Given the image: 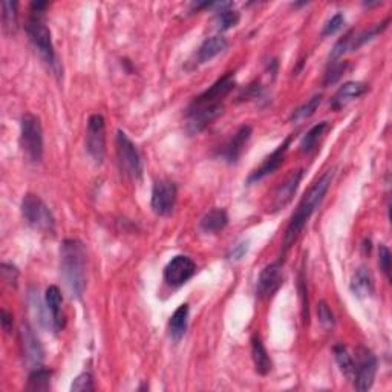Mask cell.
<instances>
[{
  "label": "cell",
  "mask_w": 392,
  "mask_h": 392,
  "mask_svg": "<svg viewBox=\"0 0 392 392\" xmlns=\"http://www.w3.org/2000/svg\"><path fill=\"white\" fill-rule=\"evenodd\" d=\"M19 335H20V345H22V351L28 365L32 366V369L41 366V363H43L45 359V351L32 328L28 324H22L20 325Z\"/></svg>",
  "instance_id": "7c38bea8"
},
{
  "label": "cell",
  "mask_w": 392,
  "mask_h": 392,
  "mask_svg": "<svg viewBox=\"0 0 392 392\" xmlns=\"http://www.w3.org/2000/svg\"><path fill=\"white\" fill-rule=\"evenodd\" d=\"M299 288H300V296H302V310H304V319H308V294L305 290V281H304V275L300 273L299 276Z\"/></svg>",
  "instance_id": "f35d334b"
},
{
  "label": "cell",
  "mask_w": 392,
  "mask_h": 392,
  "mask_svg": "<svg viewBox=\"0 0 392 392\" xmlns=\"http://www.w3.org/2000/svg\"><path fill=\"white\" fill-rule=\"evenodd\" d=\"M22 215L28 226L43 233H54L55 218L43 199L37 195L28 193L22 201Z\"/></svg>",
  "instance_id": "277c9868"
},
{
  "label": "cell",
  "mask_w": 392,
  "mask_h": 392,
  "mask_svg": "<svg viewBox=\"0 0 392 392\" xmlns=\"http://www.w3.org/2000/svg\"><path fill=\"white\" fill-rule=\"evenodd\" d=\"M0 268H2V275H3L5 282L12 285V286H16L17 285V279H19V270L14 267V265L6 264V262H2V265H0Z\"/></svg>",
  "instance_id": "8d00e7d4"
},
{
  "label": "cell",
  "mask_w": 392,
  "mask_h": 392,
  "mask_svg": "<svg viewBox=\"0 0 392 392\" xmlns=\"http://www.w3.org/2000/svg\"><path fill=\"white\" fill-rule=\"evenodd\" d=\"M236 86L235 75L232 72L226 74L218 81H215L204 92L199 94L192 101L190 106H210V104H219L224 97H227Z\"/></svg>",
  "instance_id": "4fadbf2b"
},
{
  "label": "cell",
  "mask_w": 392,
  "mask_h": 392,
  "mask_svg": "<svg viewBox=\"0 0 392 392\" xmlns=\"http://www.w3.org/2000/svg\"><path fill=\"white\" fill-rule=\"evenodd\" d=\"M317 316H319L320 324L324 325L325 328H333L334 326V324H335L334 314H333L331 308L328 306L325 300H320V302L317 304Z\"/></svg>",
  "instance_id": "836d02e7"
},
{
  "label": "cell",
  "mask_w": 392,
  "mask_h": 392,
  "mask_svg": "<svg viewBox=\"0 0 392 392\" xmlns=\"http://www.w3.org/2000/svg\"><path fill=\"white\" fill-rule=\"evenodd\" d=\"M17 2L6 0L2 2V30L6 36H14L19 26V12Z\"/></svg>",
  "instance_id": "d4e9b609"
},
{
  "label": "cell",
  "mask_w": 392,
  "mask_h": 392,
  "mask_svg": "<svg viewBox=\"0 0 392 392\" xmlns=\"http://www.w3.org/2000/svg\"><path fill=\"white\" fill-rule=\"evenodd\" d=\"M320 103H322V95L311 97L305 104H302V106L294 110L291 120L294 123H302V121L308 120V118H310L311 115H314V112L317 110V108L320 106Z\"/></svg>",
  "instance_id": "f546056e"
},
{
  "label": "cell",
  "mask_w": 392,
  "mask_h": 392,
  "mask_svg": "<svg viewBox=\"0 0 392 392\" xmlns=\"http://www.w3.org/2000/svg\"><path fill=\"white\" fill-rule=\"evenodd\" d=\"M196 271V264L188 256L178 255L172 257L164 267V281L172 286L184 285L192 279Z\"/></svg>",
  "instance_id": "8fae6325"
},
{
  "label": "cell",
  "mask_w": 392,
  "mask_h": 392,
  "mask_svg": "<svg viewBox=\"0 0 392 392\" xmlns=\"http://www.w3.org/2000/svg\"><path fill=\"white\" fill-rule=\"evenodd\" d=\"M346 69H348V61H343V63H333L331 68L328 69V72L325 74L324 85H325V86L334 85L335 81H339V80L342 79V75L346 72Z\"/></svg>",
  "instance_id": "1f68e13d"
},
{
  "label": "cell",
  "mask_w": 392,
  "mask_h": 392,
  "mask_svg": "<svg viewBox=\"0 0 392 392\" xmlns=\"http://www.w3.org/2000/svg\"><path fill=\"white\" fill-rule=\"evenodd\" d=\"M227 224H228V216L226 213V210L213 208L199 221V227L202 232L206 233H216L226 228Z\"/></svg>",
  "instance_id": "cb8c5ba5"
},
{
  "label": "cell",
  "mask_w": 392,
  "mask_h": 392,
  "mask_svg": "<svg viewBox=\"0 0 392 392\" xmlns=\"http://www.w3.org/2000/svg\"><path fill=\"white\" fill-rule=\"evenodd\" d=\"M52 373L46 368H34L32 373L28 377V391H48L51 386Z\"/></svg>",
  "instance_id": "4316f807"
},
{
  "label": "cell",
  "mask_w": 392,
  "mask_h": 392,
  "mask_svg": "<svg viewBox=\"0 0 392 392\" xmlns=\"http://www.w3.org/2000/svg\"><path fill=\"white\" fill-rule=\"evenodd\" d=\"M355 371L353 383L355 389L368 391L371 389L377 374V357L368 348H360L355 355Z\"/></svg>",
  "instance_id": "ba28073f"
},
{
  "label": "cell",
  "mask_w": 392,
  "mask_h": 392,
  "mask_svg": "<svg viewBox=\"0 0 392 392\" xmlns=\"http://www.w3.org/2000/svg\"><path fill=\"white\" fill-rule=\"evenodd\" d=\"M178 188L169 179H159L153 184L152 190V210L159 216H169L177 206Z\"/></svg>",
  "instance_id": "9c48e42d"
},
{
  "label": "cell",
  "mask_w": 392,
  "mask_h": 392,
  "mask_svg": "<svg viewBox=\"0 0 392 392\" xmlns=\"http://www.w3.org/2000/svg\"><path fill=\"white\" fill-rule=\"evenodd\" d=\"M45 304L46 310L51 314V325L54 328L55 333H59L65 326V316H63L61 310V293L60 288L55 285H51L46 290L45 294Z\"/></svg>",
  "instance_id": "d6986e66"
},
{
  "label": "cell",
  "mask_w": 392,
  "mask_h": 392,
  "mask_svg": "<svg viewBox=\"0 0 392 392\" xmlns=\"http://www.w3.org/2000/svg\"><path fill=\"white\" fill-rule=\"evenodd\" d=\"M60 271L66 288L81 297L86 286V248L79 239H65L60 247Z\"/></svg>",
  "instance_id": "6da1fadb"
},
{
  "label": "cell",
  "mask_w": 392,
  "mask_h": 392,
  "mask_svg": "<svg viewBox=\"0 0 392 392\" xmlns=\"http://www.w3.org/2000/svg\"><path fill=\"white\" fill-rule=\"evenodd\" d=\"M251 359H253L256 373L261 375H268L273 369V362L270 359V355L265 349L262 339L259 337L257 334L253 335L251 339Z\"/></svg>",
  "instance_id": "7402d4cb"
},
{
  "label": "cell",
  "mask_w": 392,
  "mask_h": 392,
  "mask_svg": "<svg viewBox=\"0 0 392 392\" xmlns=\"http://www.w3.org/2000/svg\"><path fill=\"white\" fill-rule=\"evenodd\" d=\"M20 146L32 163L43 158V130L36 115L26 114L20 120Z\"/></svg>",
  "instance_id": "5b68a950"
},
{
  "label": "cell",
  "mask_w": 392,
  "mask_h": 392,
  "mask_svg": "<svg viewBox=\"0 0 392 392\" xmlns=\"http://www.w3.org/2000/svg\"><path fill=\"white\" fill-rule=\"evenodd\" d=\"M48 3L46 2H32L31 5V16L28 19V22L25 25V30L30 41L34 45V48L37 49L40 57L48 63L52 69L57 68V59H55L54 46H52V39H51V31L45 23L43 12L46 10Z\"/></svg>",
  "instance_id": "3957f363"
},
{
  "label": "cell",
  "mask_w": 392,
  "mask_h": 392,
  "mask_svg": "<svg viewBox=\"0 0 392 392\" xmlns=\"http://www.w3.org/2000/svg\"><path fill=\"white\" fill-rule=\"evenodd\" d=\"M333 353L335 357V362H337V365L340 368V371L343 373V375L346 377L348 380L354 379V371H355V363L353 355L349 354L348 348L345 345H335L333 348Z\"/></svg>",
  "instance_id": "484cf974"
},
{
  "label": "cell",
  "mask_w": 392,
  "mask_h": 392,
  "mask_svg": "<svg viewBox=\"0 0 392 392\" xmlns=\"http://www.w3.org/2000/svg\"><path fill=\"white\" fill-rule=\"evenodd\" d=\"M239 12L233 10V5L228 6V8H224L216 11L215 16V26L218 31H227L230 28L236 26L239 23Z\"/></svg>",
  "instance_id": "f1b7e54d"
},
{
  "label": "cell",
  "mask_w": 392,
  "mask_h": 392,
  "mask_svg": "<svg viewBox=\"0 0 392 392\" xmlns=\"http://www.w3.org/2000/svg\"><path fill=\"white\" fill-rule=\"evenodd\" d=\"M117 157L121 172L130 179H139L143 175L141 155L137 146L130 141V138L123 130L117 132Z\"/></svg>",
  "instance_id": "8992f818"
},
{
  "label": "cell",
  "mask_w": 392,
  "mask_h": 392,
  "mask_svg": "<svg viewBox=\"0 0 392 392\" xmlns=\"http://www.w3.org/2000/svg\"><path fill=\"white\" fill-rule=\"evenodd\" d=\"M326 129H328L326 121H322V123H317L316 126H313V128L304 135L302 141H300V150H302L304 153H310L311 150L316 149L319 139L322 138V135L325 134Z\"/></svg>",
  "instance_id": "83f0119b"
},
{
  "label": "cell",
  "mask_w": 392,
  "mask_h": 392,
  "mask_svg": "<svg viewBox=\"0 0 392 392\" xmlns=\"http://www.w3.org/2000/svg\"><path fill=\"white\" fill-rule=\"evenodd\" d=\"M334 173L333 170L325 172L322 177L314 183L310 190L305 193V196L300 199L296 212L293 213L291 221L286 227V232L284 236V248L285 251L291 247V244L297 239V236L302 232L304 227L306 226L308 219L311 218V215L316 212V208L320 206V202L324 201L328 188L331 186Z\"/></svg>",
  "instance_id": "7a4b0ae2"
},
{
  "label": "cell",
  "mask_w": 392,
  "mask_h": 392,
  "mask_svg": "<svg viewBox=\"0 0 392 392\" xmlns=\"http://www.w3.org/2000/svg\"><path fill=\"white\" fill-rule=\"evenodd\" d=\"M345 23V17H343V14L337 12L334 14V16L328 20L326 25L324 26V31H322V37H328V36H333V34L337 32L340 28Z\"/></svg>",
  "instance_id": "e575fe53"
},
{
  "label": "cell",
  "mask_w": 392,
  "mask_h": 392,
  "mask_svg": "<svg viewBox=\"0 0 392 392\" xmlns=\"http://www.w3.org/2000/svg\"><path fill=\"white\" fill-rule=\"evenodd\" d=\"M224 114V104H210V106H188L187 130L188 134H198L216 118Z\"/></svg>",
  "instance_id": "30bf717a"
},
{
  "label": "cell",
  "mask_w": 392,
  "mask_h": 392,
  "mask_svg": "<svg viewBox=\"0 0 392 392\" xmlns=\"http://www.w3.org/2000/svg\"><path fill=\"white\" fill-rule=\"evenodd\" d=\"M304 177V170L299 169V170H293L284 183L279 184V187L276 188L275 196H273V210H281L284 207H286L291 202L294 193H296L297 187L300 184V181H302Z\"/></svg>",
  "instance_id": "e0dca14e"
},
{
  "label": "cell",
  "mask_w": 392,
  "mask_h": 392,
  "mask_svg": "<svg viewBox=\"0 0 392 392\" xmlns=\"http://www.w3.org/2000/svg\"><path fill=\"white\" fill-rule=\"evenodd\" d=\"M0 320H2L3 330L6 333H11L12 331V316H11V314L6 310H2V313H0Z\"/></svg>",
  "instance_id": "ab89813d"
},
{
  "label": "cell",
  "mask_w": 392,
  "mask_h": 392,
  "mask_svg": "<svg viewBox=\"0 0 392 392\" xmlns=\"http://www.w3.org/2000/svg\"><path fill=\"white\" fill-rule=\"evenodd\" d=\"M187 324H188V305L183 304L175 310L169 320V326H167L170 339L173 342H179L184 337V334L187 331Z\"/></svg>",
  "instance_id": "603a6c76"
},
{
  "label": "cell",
  "mask_w": 392,
  "mask_h": 392,
  "mask_svg": "<svg viewBox=\"0 0 392 392\" xmlns=\"http://www.w3.org/2000/svg\"><path fill=\"white\" fill-rule=\"evenodd\" d=\"M379 265L384 276L388 277V281H391V251L383 244L379 247Z\"/></svg>",
  "instance_id": "d590c367"
},
{
  "label": "cell",
  "mask_w": 392,
  "mask_h": 392,
  "mask_svg": "<svg viewBox=\"0 0 392 392\" xmlns=\"http://www.w3.org/2000/svg\"><path fill=\"white\" fill-rule=\"evenodd\" d=\"M354 36H355V30H349L345 36H343L337 43L334 45L330 60L333 63H335V60L340 59L343 54H346L348 51H353V41H354Z\"/></svg>",
  "instance_id": "4dcf8cb0"
},
{
  "label": "cell",
  "mask_w": 392,
  "mask_h": 392,
  "mask_svg": "<svg viewBox=\"0 0 392 392\" xmlns=\"http://www.w3.org/2000/svg\"><path fill=\"white\" fill-rule=\"evenodd\" d=\"M368 85L360 81H348L345 85H342L337 92L334 94V97L331 98V108L334 110H340L345 106H348L349 103L354 101L355 98L362 97L363 94L368 92Z\"/></svg>",
  "instance_id": "ac0fdd59"
},
{
  "label": "cell",
  "mask_w": 392,
  "mask_h": 392,
  "mask_svg": "<svg viewBox=\"0 0 392 392\" xmlns=\"http://www.w3.org/2000/svg\"><path fill=\"white\" fill-rule=\"evenodd\" d=\"M293 135L286 137L285 141L276 147V150H273L270 155L264 159V163L257 167V169L250 175L248 179H247V184H253L256 181H261L265 177H268V175L275 173L281 164L284 163V158H285V153L288 150V146L291 143Z\"/></svg>",
  "instance_id": "9a60e30c"
},
{
  "label": "cell",
  "mask_w": 392,
  "mask_h": 392,
  "mask_svg": "<svg viewBox=\"0 0 392 392\" xmlns=\"http://www.w3.org/2000/svg\"><path fill=\"white\" fill-rule=\"evenodd\" d=\"M227 48H228V41L226 40V37H222V36L210 37L199 46L198 52H196V63H198V65H202V63L213 60L222 52H226Z\"/></svg>",
  "instance_id": "ffe728a7"
},
{
  "label": "cell",
  "mask_w": 392,
  "mask_h": 392,
  "mask_svg": "<svg viewBox=\"0 0 392 392\" xmlns=\"http://www.w3.org/2000/svg\"><path fill=\"white\" fill-rule=\"evenodd\" d=\"M284 281V271H282V262L276 261L267 265L259 275L257 279V288L256 293L261 299H270L275 296L277 290L281 288Z\"/></svg>",
  "instance_id": "5bb4252c"
},
{
  "label": "cell",
  "mask_w": 392,
  "mask_h": 392,
  "mask_svg": "<svg viewBox=\"0 0 392 392\" xmlns=\"http://www.w3.org/2000/svg\"><path fill=\"white\" fill-rule=\"evenodd\" d=\"M247 251H248V241L237 244L232 248V251H230V253H228V259H230V261H235V262L241 261V259L245 255H247Z\"/></svg>",
  "instance_id": "74e56055"
},
{
  "label": "cell",
  "mask_w": 392,
  "mask_h": 392,
  "mask_svg": "<svg viewBox=\"0 0 392 392\" xmlns=\"http://www.w3.org/2000/svg\"><path fill=\"white\" fill-rule=\"evenodd\" d=\"M374 290V277L371 275V271L365 267L355 270L351 279V291L354 293V296L359 299H366L373 296Z\"/></svg>",
  "instance_id": "44dd1931"
},
{
  "label": "cell",
  "mask_w": 392,
  "mask_h": 392,
  "mask_svg": "<svg viewBox=\"0 0 392 392\" xmlns=\"http://www.w3.org/2000/svg\"><path fill=\"white\" fill-rule=\"evenodd\" d=\"M251 137V128L247 124L241 126L239 129L235 132V135L228 139V141L222 146V149L219 150V157L227 161L228 164L236 163L239 157L242 155V152L247 146L248 139Z\"/></svg>",
  "instance_id": "2e32d148"
},
{
  "label": "cell",
  "mask_w": 392,
  "mask_h": 392,
  "mask_svg": "<svg viewBox=\"0 0 392 392\" xmlns=\"http://www.w3.org/2000/svg\"><path fill=\"white\" fill-rule=\"evenodd\" d=\"M86 150L95 163L100 164L106 153V123L100 114H94L88 120Z\"/></svg>",
  "instance_id": "52a82bcc"
},
{
  "label": "cell",
  "mask_w": 392,
  "mask_h": 392,
  "mask_svg": "<svg viewBox=\"0 0 392 392\" xmlns=\"http://www.w3.org/2000/svg\"><path fill=\"white\" fill-rule=\"evenodd\" d=\"M71 391H72V392H88V391H94L92 375H90L89 373L80 374V375L77 377V379L72 382Z\"/></svg>",
  "instance_id": "d6a6232c"
}]
</instances>
